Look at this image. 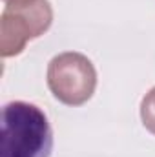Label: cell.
Listing matches in <instances>:
<instances>
[{"label": "cell", "instance_id": "6da1fadb", "mask_svg": "<svg viewBox=\"0 0 155 157\" xmlns=\"http://www.w3.org/2000/svg\"><path fill=\"white\" fill-rule=\"evenodd\" d=\"M53 130L37 104L11 101L2 110L0 157H49Z\"/></svg>", "mask_w": 155, "mask_h": 157}, {"label": "cell", "instance_id": "7a4b0ae2", "mask_svg": "<svg viewBox=\"0 0 155 157\" xmlns=\"http://www.w3.org/2000/svg\"><path fill=\"white\" fill-rule=\"evenodd\" d=\"M46 77L53 97L66 106L86 104L97 88V70L93 62L78 51L55 55L47 64Z\"/></svg>", "mask_w": 155, "mask_h": 157}, {"label": "cell", "instance_id": "3957f363", "mask_svg": "<svg viewBox=\"0 0 155 157\" xmlns=\"http://www.w3.org/2000/svg\"><path fill=\"white\" fill-rule=\"evenodd\" d=\"M53 22L49 0H33L18 6H6L0 15V55L17 57L26 44L44 35Z\"/></svg>", "mask_w": 155, "mask_h": 157}, {"label": "cell", "instance_id": "277c9868", "mask_svg": "<svg viewBox=\"0 0 155 157\" xmlns=\"http://www.w3.org/2000/svg\"><path fill=\"white\" fill-rule=\"evenodd\" d=\"M141 121L142 126L152 135H155V86L141 101Z\"/></svg>", "mask_w": 155, "mask_h": 157}, {"label": "cell", "instance_id": "5b68a950", "mask_svg": "<svg viewBox=\"0 0 155 157\" xmlns=\"http://www.w3.org/2000/svg\"><path fill=\"white\" fill-rule=\"evenodd\" d=\"M6 6H18V4H28V2H33V0H2Z\"/></svg>", "mask_w": 155, "mask_h": 157}]
</instances>
